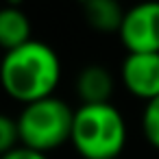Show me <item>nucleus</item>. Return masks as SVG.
<instances>
[{"label":"nucleus","instance_id":"nucleus-1","mask_svg":"<svg viewBox=\"0 0 159 159\" xmlns=\"http://www.w3.org/2000/svg\"><path fill=\"white\" fill-rule=\"evenodd\" d=\"M61 81V61L52 46L31 39L0 57V85L22 107L55 96Z\"/></svg>","mask_w":159,"mask_h":159},{"label":"nucleus","instance_id":"nucleus-2","mask_svg":"<svg viewBox=\"0 0 159 159\" xmlns=\"http://www.w3.org/2000/svg\"><path fill=\"white\" fill-rule=\"evenodd\" d=\"M126 120L111 102L74 109L70 142L83 159H118L126 146Z\"/></svg>","mask_w":159,"mask_h":159},{"label":"nucleus","instance_id":"nucleus-3","mask_svg":"<svg viewBox=\"0 0 159 159\" xmlns=\"http://www.w3.org/2000/svg\"><path fill=\"white\" fill-rule=\"evenodd\" d=\"M72 120L74 109L57 96L24 105L20 116L16 118L20 144L48 155L50 150L70 142Z\"/></svg>","mask_w":159,"mask_h":159},{"label":"nucleus","instance_id":"nucleus-4","mask_svg":"<svg viewBox=\"0 0 159 159\" xmlns=\"http://www.w3.org/2000/svg\"><path fill=\"white\" fill-rule=\"evenodd\" d=\"M118 35L129 55L159 52V0H142L126 9Z\"/></svg>","mask_w":159,"mask_h":159},{"label":"nucleus","instance_id":"nucleus-5","mask_svg":"<svg viewBox=\"0 0 159 159\" xmlns=\"http://www.w3.org/2000/svg\"><path fill=\"white\" fill-rule=\"evenodd\" d=\"M122 83L126 92L139 100L159 96V52H135L122 61Z\"/></svg>","mask_w":159,"mask_h":159},{"label":"nucleus","instance_id":"nucleus-6","mask_svg":"<svg viewBox=\"0 0 159 159\" xmlns=\"http://www.w3.org/2000/svg\"><path fill=\"white\" fill-rule=\"evenodd\" d=\"M113 94V76L100 63L85 66L76 76V96L81 105H102L109 102Z\"/></svg>","mask_w":159,"mask_h":159},{"label":"nucleus","instance_id":"nucleus-7","mask_svg":"<svg viewBox=\"0 0 159 159\" xmlns=\"http://www.w3.org/2000/svg\"><path fill=\"white\" fill-rule=\"evenodd\" d=\"M31 20L20 7H0V48L5 52L31 42Z\"/></svg>","mask_w":159,"mask_h":159},{"label":"nucleus","instance_id":"nucleus-8","mask_svg":"<svg viewBox=\"0 0 159 159\" xmlns=\"http://www.w3.org/2000/svg\"><path fill=\"white\" fill-rule=\"evenodd\" d=\"M83 13L87 24L96 33H118L124 20V9L120 0H85L83 2Z\"/></svg>","mask_w":159,"mask_h":159},{"label":"nucleus","instance_id":"nucleus-9","mask_svg":"<svg viewBox=\"0 0 159 159\" xmlns=\"http://www.w3.org/2000/svg\"><path fill=\"white\" fill-rule=\"evenodd\" d=\"M142 133L146 142L159 150V96L148 100L142 111Z\"/></svg>","mask_w":159,"mask_h":159},{"label":"nucleus","instance_id":"nucleus-10","mask_svg":"<svg viewBox=\"0 0 159 159\" xmlns=\"http://www.w3.org/2000/svg\"><path fill=\"white\" fill-rule=\"evenodd\" d=\"M18 146H20L18 122L7 113H0V157H5Z\"/></svg>","mask_w":159,"mask_h":159},{"label":"nucleus","instance_id":"nucleus-11","mask_svg":"<svg viewBox=\"0 0 159 159\" xmlns=\"http://www.w3.org/2000/svg\"><path fill=\"white\" fill-rule=\"evenodd\" d=\"M0 159H48L46 152H39V150H33V148H26V146H18L13 148L11 152H7L5 157H0Z\"/></svg>","mask_w":159,"mask_h":159},{"label":"nucleus","instance_id":"nucleus-12","mask_svg":"<svg viewBox=\"0 0 159 159\" xmlns=\"http://www.w3.org/2000/svg\"><path fill=\"white\" fill-rule=\"evenodd\" d=\"M24 2V0H7V5H11V7H20Z\"/></svg>","mask_w":159,"mask_h":159},{"label":"nucleus","instance_id":"nucleus-13","mask_svg":"<svg viewBox=\"0 0 159 159\" xmlns=\"http://www.w3.org/2000/svg\"><path fill=\"white\" fill-rule=\"evenodd\" d=\"M81 2H85V0H81Z\"/></svg>","mask_w":159,"mask_h":159}]
</instances>
